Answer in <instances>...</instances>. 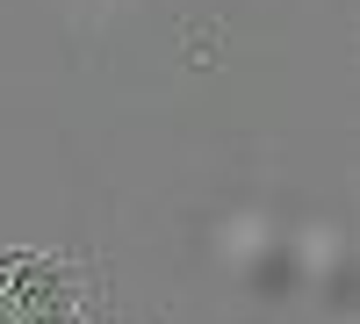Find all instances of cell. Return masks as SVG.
Returning a JSON list of instances; mask_svg holds the SVG:
<instances>
[{
  "mask_svg": "<svg viewBox=\"0 0 360 324\" xmlns=\"http://www.w3.org/2000/svg\"><path fill=\"white\" fill-rule=\"evenodd\" d=\"M108 267L94 252L0 245V303L15 324H108Z\"/></svg>",
  "mask_w": 360,
  "mask_h": 324,
  "instance_id": "1",
  "label": "cell"
}]
</instances>
